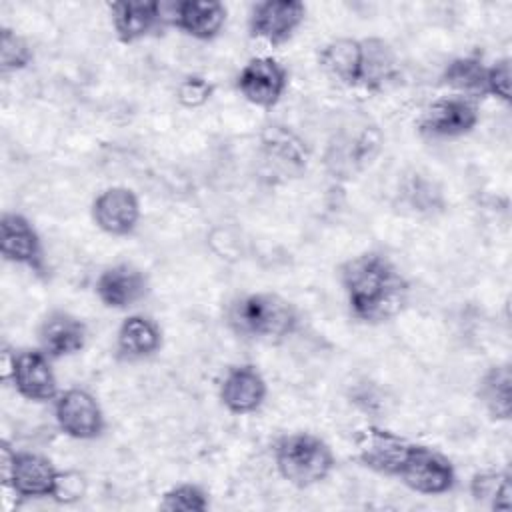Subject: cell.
<instances>
[{
    "instance_id": "cell-1",
    "label": "cell",
    "mask_w": 512,
    "mask_h": 512,
    "mask_svg": "<svg viewBox=\"0 0 512 512\" xmlns=\"http://www.w3.org/2000/svg\"><path fill=\"white\" fill-rule=\"evenodd\" d=\"M338 276L352 316L364 324L388 322L408 304L410 284L382 252L370 250L348 258Z\"/></svg>"
},
{
    "instance_id": "cell-2",
    "label": "cell",
    "mask_w": 512,
    "mask_h": 512,
    "mask_svg": "<svg viewBox=\"0 0 512 512\" xmlns=\"http://www.w3.org/2000/svg\"><path fill=\"white\" fill-rule=\"evenodd\" d=\"M226 324L238 338L278 344L298 328V312L290 300L278 294L252 292L228 304Z\"/></svg>"
},
{
    "instance_id": "cell-3",
    "label": "cell",
    "mask_w": 512,
    "mask_h": 512,
    "mask_svg": "<svg viewBox=\"0 0 512 512\" xmlns=\"http://www.w3.org/2000/svg\"><path fill=\"white\" fill-rule=\"evenodd\" d=\"M278 474L296 488H310L326 480L336 464L332 448L310 432L284 434L272 448Z\"/></svg>"
},
{
    "instance_id": "cell-4",
    "label": "cell",
    "mask_w": 512,
    "mask_h": 512,
    "mask_svg": "<svg viewBox=\"0 0 512 512\" xmlns=\"http://www.w3.org/2000/svg\"><path fill=\"white\" fill-rule=\"evenodd\" d=\"M2 484L16 498H54L60 470L46 456L34 452H16L8 442L0 446Z\"/></svg>"
},
{
    "instance_id": "cell-5",
    "label": "cell",
    "mask_w": 512,
    "mask_h": 512,
    "mask_svg": "<svg viewBox=\"0 0 512 512\" xmlns=\"http://www.w3.org/2000/svg\"><path fill=\"white\" fill-rule=\"evenodd\" d=\"M396 478L418 494L440 496L454 488L456 470L442 452L414 442Z\"/></svg>"
},
{
    "instance_id": "cell-6",
    "label": "cell",
    "mask_w": 512,
    "mask_h": 512,
    "mask_svg": "<svg viewBox=\"0 0 512 512\" xmlns=\"http://www.w3.org/2000/svg\"><path fill=\"white\" fill-rule=\"evenodd\" d=\"M480 120V110L476 100L450 94L434 100L418 120V132L432 140L460 138L476 128Z\"/></svg>"
},
{
    "instance_id": "cell-7",
    "label": "cell",
    "mask_w": 512,
    "mask_h": 512,
    "mask_svg": "<svg viewBox=\"0 0 512 512\" xmlns=\"http://www.w3.org/2000/svg\"><path fill=\"white\" fill-rule=\"evenodd\" d=\"M54 418L58 428L76 440L102 436L106 418L100 402L84 388H68L54 398Z\"/></svg>"
},
{
    "instance_id": "cell-8",
    "label": "cell",
    "mask_w": 512,
    "mask_h": 512,
    "mask_svg": "<svg viewBox=\"0 0 512 512\" xmlns=\"http://www.w3.org/2000/svg\"><path fill=\"white\" fill-rule=\"evenodd\" d=\"M354 444L356 456L362 466L378 474L396 478L414 442L392 430L380 426H366L356 434Z\"/></svg>"
},
{
    "instance_id": "cell-9",
    "label": "cell",
    "mask_w": 512,
    "mask_h": 512,
    "mask_svg": "<svg viewBox=\"0 0 512 512\" xmlns=\"http://www.w3.org/2000/svg\"><path fill=\"white\" fill-rule=\"evenodd\" d=\"M306 18V6L300 0H264L254 4L248 30L272 46L288 42Z\"/></svg>"
},
{
    "instance_id": "cell-10",
    "label": "cell",
    "mask_w": 512,
    "mask_h": 512,
    "mask_svg": "<svg viewBox=\"0 0 512 512\" xmlns=\"http://www.w3.org/2000/svg\"><path fill=\"white\" fill-rule=\"evenodd\" d=\"M236 88L250 104L258 108H272L288 88V72L278 60L258 56L244 64L236 78Z\"/></svg>"
},
{
    "instance_id": "cell-11",
    "label": "cell",
    "mask_w": 512,
    "mask_h": 512,
    "mask_svg": "<svg viewBox=\"0 0 512 512\" xmlns=\"http://www.w3.org/2000/svg\"><path fill=\"white\" fill-rule=\"evenodd\" d=\"M50 356L38 350H18L12 352L10 378L16 392L32 402L54 400L58 392V380L50 364Z\"/></svg>"
},
{
    "instance_id": "cell-12",
    "label": "cell",
    "mask_w": 512,
    "mask_h": 512,
    "mask_svg": "<svg viewBox=\"0 0 512 512\" xmlns=\"http://www.w3.org/2000/svg\"><path fill=\"white\" fill-rule=\"evenodd\" d=\"M0 250L8 262L26 266L36 274L44 272L42 240L34 224L18 212H4L0 218Z\"/></svg>"
},
{
    "instance_id": "cell-13",
    "label": "cell",
    "mask_w": 512,
    "mask_h": 512,
    "mask_svg": "<svg viewBox=\"0 0 512 512\" xmlns=\"http://www.w3.org/2000/svg\"><path fill=\"white\" fill-rule=\"evenodd\" d=\"M94 224L110 236H128L140 222V200L126 186H110L92 202Z\"/></svg>"
},
{
    "instance_id": "cell-14",
    "label": "cell",
    "mask_w": 512,
    "mask_h": 512,
    "mask_svg": "<svg viewBox=\"0 0 512 512\" xmlns=\"http://www.w3.org/2000/svg\"><path fill=\"white\" fill-rule=\"evenodd\" d=\"M268 394L264 376L254 364L230 366L220 380L218 398L222 406L232 414H252L256 412Z\"/></svg>"
},
{
    "instance_id": "cell-15",
    "label": "cell",
    "mask_w": 512,
    "mask_h": 512,
    "mask_svg": "<svg viewBox=\"0 0 512 512\" xmlns=\"http://www.w3.org/2000/svg\"><path fill=\"white\" fill-rule=\"evenodd\" d=\"M94 290L106 308L124 310L144 300L148 294V278L140 268L122 262L104 268L96 278Z\"/></svg>"
},
{
    "instance_id": "cell-16",
    "label": "cell",
    "mask_w": 512,
    "mask_h": 512,
    "mask_svg": "<svg viewBox=\"0 0 512 512\" xmlns=\"http://www.w3.org/2000/svg\"><path fill=\"white\" fill-rule=\"evenodd\" d=\"M88 340L86 324L64 310L50 312L38 326L40 350L54 358H64L78 354Z\"/></svg>"
},
{
    "instance_id": "cell-17",
    "label": "cell",
    "mask_w": 512,
    "mask_h": 512,
    "mask_svg": "<svg viewBox=\"0 0 512 512\" xmlns=\"http://www.w3.org/2000/svg\"><path fill=\"white\" fill-rule=\"evenodd\" d=\"M112 28L122 44H134L154 30H158L164 22L162 4L160 2H144V0H128V2H112L110 6Z\"/></svg>"
},
{
    "instance_id": "cell-18",
    "label": "cell",
    "mask_w": 512,
    "mask_h": 512,
    "mask_svg": "<svg viewBox=\"0 0 512 512\" xmlns=\"http://www.w3.org/2000/svg\"><path fill=\"white\" fill-rule=\"evenodd\" d=\"M226 16L228 12L222 2L182 0L172 6L168 20L172 26L196 40H212L224 28Z\"/></svg>"
},
{
    "instance_id": "cell-19",
    "label": "cell",
    "mask_w": 512,
    "mask_h": 512,
    "mask_svg": "<svg viewBox=\"0 0 512 512\" xmlns=\"http://www.w3.org/2000/svg\"><path fill=\"white\" fill-rule=\"evenodd\" d=\"M162 348L160 326L144 314H132L122 320L116 332V354L126 362L154 356Z\"/></svg>"
},
{
    "instance_id": "cell-20",
    "label": "cell",
    "mask_w": 512,
    "mask_h": 512,
    "mask_svg": "<svg viewBox=\"0 0 512 512\" xmlns=\"http://www.w3.org/2000/svg\"><path fill=\"white\" fill-rule=\"evenodd\" d=\"M400 76V62L394 48L382 38H362L360 88L380 92Z\"/></svg>"
},
{
    "instance_id": "cell-21",
    "label": "cell",
    "mask_w": 512,
    "mask_h": 512,
    "mask_svg": "<svg viewBox=\"0 0 512 512\" xmlns=\"http://www.w3.org/2000/svg\"><path fill=\"white\" fill-rule=\"evenodd\" d=\"M320 68L344 86H358L362 64V40L336 38L324 44L318 52Z\"/></svg>"
},
{
    "instance_id": "cell-22",
    "label": "cell",
    "mask_w": 512,
    "mask_h": 512,
    "mask_svg": "<svg viewBox=\"0 0 512 512\" xmlns=\"http://www.w3.org/2000/svg\"><path fill=\"white\" fill-rule=\"evenodd\" d=\"M476 396L492 420H508L512 414V372L508 364L490 366L478 380Z\"/></svg>"
},
{
    "instance_id": "cell-23",
    "label": "cell",
    "mask_w": 512,
    "mask_h": 512,
    "mask_svg": "<svg viewBox=\"0 0 512 512\" xmlns=\"http://www.w3.org/2000/svg\"><path fill=\"white\" fill-rule=\"evenodd\" d=\"M486 64L476 56H460L446 64L442 82L448 84L454 94L478 100L486 96Z\"/></svg>"
},
{
    "instance_id": "cell-24",
    "label": "cell",
    "mask_w": 512,
    "mask_h": 512,
    "mask_svg": "<svg viewBox=\"0 0 512 512\" xmlns=\"http://www.w3.org/2000/svg\"><path fill=\"white\" fill-rule=\"evenodd\" d=\"M262 144L268 160L276 166L288 172H302L306 168L308 152L304 142L284 126H268Z\"/></svg>"
},
{
    "instance_id": "cell-25",
    "label": "cell",
    "mask_w": 512,
    "mask_h": 512,
    "mask_svg": "<svg viewBox=\"0 0 512 512\" xmlns=\"http://www.w3.org/2000/svg\"><path fill=\"white\" fill-rule=\"evenodd\" d=\"M470 494L476 502L488 504L492 510H510L512 506L510 472L508 470L476 472L470 480Z\"/></svg>"
},
{
    "instance_id": "cell-26",
    "label": "cell",
    "mask_w": 512,
    "mask_h": 512,
    "mask_svg": "<svg viewBox=\"0 0 512 512\" xmlns=\"http://www.w3.org/2000/svg\"><path fill=\"white\" fill-rule=\"evenodd\" d=\"M210 506L208 494L196 484H176L164 492L160 508L168 512H204Z\"/></svg>"
},
{
    "instance_id": "cell-27",
    "label": "cell",
    "mask_w": 512,
    "mask_h": 512,
    "mask_svg": "<svg viewBox=\"0 0 512 512\" xmlns=\"http://www.w3.org/2000/svg\"><path fill=\"white\" fill-rule=\"evenodd\" d=\"M34 58L32 46L26 42V38H22L20 34H16L10 28H2L0 34V66L4 72L10 70H22L26 68Z\"/></svg>"
},
{
    "instance_id": "cell-28",
    "label": "cell",
    "mask_w": 512,
    "mask_h": 512,
    "mask_svg": "<svg viewBox=\"0 0 512 512\" xmlns=\"http://www.w3.org/2000/svg\"><path fill=\"white\" fill-rule=\"evenodd\" d=\"M212 94V82L202 76H186L176 88V98L184 108H200L212 98Z\"/></svg>"
},
{
    "instance_id": "cell-29",
    "label": "cell",
    "mask_w": 512,
    "mask_h": 512,
    "mask_svg": "<svg viewBox=\"0 0 512 512\" xmlns=\"http://www.w3.org/2000/svg\"><path fill=\"white\" fill-rule=\"evenodd\" d=\"M486 96L510 102V58H500L486 68Z\"/></svg>"
},
{
    "instance_id": "cell-30",
    "label": "cell",
    "mask_w": 512,
    "mask_h": 512,
    "mask_svg": "<svg viewBox=\"0 0 512 512\" xmlns=\"http://www.w3.org/2000/svg\"><path fill=\"white\" fill-rule=\"evenodd\" d=\"M82 492H84V478L80 474L60 472L56 494H54L56 502H62V504L76 502L82 498Z\"/></svg>"
}]
</instances>
